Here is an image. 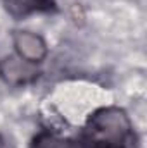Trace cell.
<instances>
[{"label":"cell","instance_id":"8992f818","mask_svg":"<svg viewBox=\"0 0 147 148\" xmlns=\"http://www.w3.org/2000/svg\"><path fill=\"white\" fill-rule=\"evenodd\" d=\"M0 148H9V145H7V141L0 136Z\"/></svg>","mask_w":147,"mask_h":148},{"label":"cell","instance_id":"5b68a950","mask_svg":"<svg viewBox=\"0 0 147 148\" xmlns=\"http://www.w3.org/2000/svg\"><path fill=\"white\" fill-rule=\"evenodd\" d=\"M31 148H78V143L73 140L62 138L50 131H42L31 141Z\"/></svg>","mask_w":147,"mask_h":148},{"label":"cell","instance_id":"277c9868","mask_svg":"<svg viewBox=\"0 0 147 148\" xmlns=\"http://www.w3.org/2000/svg\"><path fill=\"white\" fill-rule=\"evenodd\" d=\"M30 64H31V62H26V60L21 59V57H19L17 60L10 59L9 62L3 64L2 74H3V76L7 77V81H10V83H26L28 79H33L35 74H37L33 69H28Z\"/></svg>","mask_w":147,"mask_h":148},{"label":"cell","instance_id":"3957f363","mask_svg":"<svg viewBox=\"0 0 147 148\" xmlns=\"http://www.w3.org/2000/svg\"><path fill=\"white\" fill-rule=\"evenodd\" d=\"M2 3L16 19H24L28 16L50 12L55 9V0H2Z\"/></svg>","mask_w":147,"mask_h":148},{"label":"cell","instance_id":"7a4b0ae2","mask_svg":"<svg viewBox=\"0 0 147 148\" xmlns=\"http://www.w3.org/2000/svg\"><path fill=\"white\" fill-rule=\"evenodd\" d=\"M14 45L21 59L37 64L47 55V45L42 38L30 31H17L14 35Z\"/></svg>","mask_w":147,"mask_h":148},{"label":"cell","instance_id":"6da1fadb","mask_svg":"<svg viewBox=\"0 0 147 148\" xmlns=\"http://www.w3.org/2000/svg\"><path fill=\"white\" fill-rule=\"evenodd\" d=\"M76 143L78 148H137V134L126 112L106 107L88 117Z\"/></svg>","mask_w":147,"mask_h":148}]
</instances>
